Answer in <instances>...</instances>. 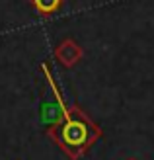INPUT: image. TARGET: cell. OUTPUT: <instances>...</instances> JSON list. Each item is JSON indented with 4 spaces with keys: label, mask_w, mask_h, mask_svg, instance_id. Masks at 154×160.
Returning <instances> with one entry per match:
<instances>
[{
    "label": "cell",
    "mask_w": 154,
    "mask_h": 160,
    "mask_svg": "<svg viewBox=\"0 0 154 160\" xmlns=\"http://www.w3.org/2000/svg\"><path fill=\"white\" fill-rule=\"evenodd\" d=\"M47 135L70 160H78L102 137V129L78 106L62 102V115L55 125H49Z\"/></svg>",
    "instance_id": "1"
},
{
    "label": "cell",
    "mask_w": 154,
    "mask_h": 160,
    "mask_svg": "<svg viewBox=\"0 0 154 160\" xmlns=\"http://www.w3.org/2000/svg\"><path fill=\"white\" fill-rule=\"evenodd\" d=\"M84 55V49L80 47L74 39H62V41L55 47V57L62 67L72 68L74 65H78L80 59Z\"/></svg>",
    "instance_id": "2"
},
{
    "label": "cell",
    "mask_w": 154,
    "mask_h": 160,
    "mask_svg": "<svg viewBox=\"0 0 154 160\" xmlns=\"http://www.w3.org/2000/svg\"><path fill=\"white\" fill-rule=\"evenodd\" d=\"M31 4L39 16H51L62 6V0H31Z\"/></svg>",
    "instance_id": "3"
},
{
    "label": "cell",
    "mask_w": 154,
    "mask_h": 160,
    "mask_svg": "<svg viewBox=\"0 0 154 160\" xmlns=\"http://www.w3.org/2000/svg\"><path fill=\"white\" fill-rule=\"evenodd\" d=\"M129 160H135V158H129Z\"/></svg>",
    "instance_id": "4"
}]
</instances>
